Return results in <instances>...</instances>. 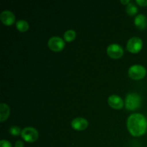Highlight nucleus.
<instances>
[{
    "label": "nucleus",
    "instance_id": "1",
    "mask_svg": "<svg viewBox=\"0 0 147 147\" xmlns=\"http://www.w3.org/2000/svg\"><path fill=\"white\" fill-rule=\"evenodd\" d=\"M127 129L129 133L134 136H141L147 130L146 117L141 113H133L127 119Z\"/></svg>",
    "mask_w": 147,
    "mask_h": 147
},
{
    "label": "nucleus",
    "instance_id": "2",
    "mask_svg": "<svg viewBox=\"0 0 147 147\" xmlns=\"http://www.w3.org/2000/svg\"><path fill=\"white\" fill-rule=\"evenodd\" d=\"M142 98L139 94L136 93H128L125 100V107L129 111H135L140 107Z\"/></svg>",
    "mask_w": 147,
    "mask_h": 147
},
{
    "label": "nucleus",
    "instance_id": "3",
    "mask_svg": "<svg viewBox=\"0 0 147 147\" xmlns=\"http://www.w3.org/2000/svg\"><path fill=\"white\" fill-rule=\"evenodd\" d=\"M128 74L129 77L133 80H141L146 76V70L143 65H134L129 67Z\"/></svg>",
    "mask_w": 147,
    "mask_h": 147
},
{
    "label": "nucleus",
    "instance_id": "4",
    "mask_svg": "<svg viewBox=\"0 0 147 147\" xmlns=\"http://www.w3.org/2000/svg\"><path fill=\"white\" fill-rule=\"evenodd\" d=\"M21 136L25 142L32 143L38 139L39 134L37 129L33 127H25L22 130Z\"/></svg>",
    "mask_w": 147,
    "mask_h": 147
},
{
    "label": "nucleus",
    "instance_id": "5",
    "mask_svg": "<svg viewBox=\"0 0 147 147\" xmlns=\"http://www.w3.org/2000/svg\"><path fill=\"white\" fill-rule=\"evenodd\" d=\"M143 47V42L140 37H133L129 39L126 44V49L131 53H138Z\"/></svg>",
    "mask_w": 147,
    "mask_h": 147
},
{
    "label": "nucleus",
    "instance_id": "6",
    "mask_svg": "<svg viewBox=\"0 0 147 147\" xmlns=\"http://www.w3.org/2000/svg\"><path fill=\"white\" fill-rule=\"evenodd\" d=\"M47 45L52 51L60 52L64 49L65 43L63 38L57 36H54L49 39Z\"/></svg>",
    "mask_w": 147,
    "mask_h": 147
},
{
    "label": "nucleus",
    "instance_id": "7",
    "mask_svg": "<svg viewBox=\"0 0 147 147\" xmlns=\"http://www.w3.org/2000/svg\"><path fill=\"white\" fill-rule=\"evenodd\" d=\"M107 55L113 59H119L123 56V49L120 45L111 44L107 47Z\"/></svg>",
    "mask_w": 147,
    "mask_h": 147
},
{
    "label": "nucleus",
    "instance_id": "8",
    "mask_svg": "<svg viewBox=\"0 0 147 147\" xmlns=\"http://www.w3.org/2000/svg\"><path fill=\"white\" fill-rule=\"evenodd\" d=\"M108 103L112 109H116V110L121 109L124 106L123 99L117 95H112L109 96L108 98Z\"/></svg>",
    "mask_w": 147,
    "mask_h": 147
},
{
    "label": "nucleus",
    "instance_id": "9",
    "mask_svg": "<svg viewBox=\"0 0 147 147\" xmlns=\"http://www.w3.org/2000/svg\"><path fill=\"white\" fill-rule=\"evenodd\" d=\"M71 126L76 131H83L88 128V122L84 118L78 117L72 121Z\"/></svg>",
    "mask_w": 147,
    "mask_h": 147
},
{
    "label": "nucleus",
    "instance_id": "10",
    "mask_svg": "<svg viewBox=\"0 0 147 147\" xmlns=\"http://www.w3.org/2000/svg\"><path fill=\"white\" fill-rule=\"evenodd\" d=\"M0 20L3 24L9 26L14 24L15 22V16L11 11L4 10L0 14Z\"/></svg>",
    "mask_w": 147,
    "mask_h": 147
},
{
    "label": "nucleus",
    "instance_id": "11",
    "mask_svg": "<svg viewBox=\"0 0 147 147\" xmlns=\"http://www.w3.org/2000/svg\"><path fill=\"white\" fill-rule=\"evenodd\" d=\"M134 24L139 30H145L147 27V18L143 14H139L135 17Z\"/></svg>",
    "mask_w": 147,
    "mask_h": 147
},
{
    "label": "nucleus",
    "instance_id": "12",
    "mask_svg": "<svg viewBox=\"0 0 147 147\" xmlns=\"http://www.w3.org/2000/svg\"><path fill=\"white\" fill-rule=\"evenodd\" d=\"M9 113L10 109L8 105L1 103L0 104V121L4 122V121L7 120L9 116Z\"/></svg>",
    "mask_w": 147,
    "mask_h": 147
},
{
    "label": "nucleus",
    "instance_id": "13",
    "mask_svg": "<svg viewBox=\"0 0 147 147\" xmlns=\"http://www.w3.org/2000/svg\"><path fill=\"white\" fill-rule=\"evenodd\" d=\"M16 27L19 31L24 32L29 30V23L24 20H18L16 22Z\"/></svg>",
    "mask_w": 147,
    "mask_h": 147
},
{
    "label": "nucleus",
    "instance_id": "14",
    "mask_svg": "<svg viewBox=\"0 0 147 147\" xmlns=\"http://www.w3.org/2000/svg\"><path fill=\"white\" fill-rule=\"evenodd\" d=\"M64 40L66 42H72L76 39V32L73 30H68L64 33Z\"/></svg>",
    "mask_w": 147,
    "mask_h": 147
},
{
    "label": "nucleus",
    "instance_id": "15",
    "mask_svg": "<svg viewBox=\"0 0 147 147\" xmlns=\"http://www.w3.org/2000/svg\"><path fill=\"white\" fill-rule=\"evenodd\" d=\"M126 11L129 15L133 16V15H135V14L137 13L138 8L134 4V3L130 2L128 5H126Z\"/></svg>",
    "mask_w": 147,
    "mask_h": 147
},
{
    "label": "nucleus",
    "instance_id": "16",
    "mask_svg": "<svg viewBox=\"0 0 147 147\" xmlns=\"http://www.w3.org/2000/svg\"><path fill=\"white\" fill-rule=\"evenodd\" d=\"M9 132L10 134L13 135V136H18V135L21 134L22 130L18 126H12L9 129Z\"/></svg>",
    "mask_w": 147,
    "mask_h": 147
},
{
    "label": "nucleus",
    "instance_id": "17",
    "mask_svg": "<svg viewBox=\"0 0 147 147\" xmlns=\"http://www.w3.org/2000/svg\"><path fill=\"white\" fill-rule=\"evenodd\" d=\"M0 147H11V144L9 141L2 139L0 141Z\"/></svg>",
    "mask_w": 147,
    "mask_h": 147
},
{
    "label": "nucleus",
    "instance_id": "18",
    "mask_svg": "<svg viewBox=\"0 0 147 147\" xmlns=\"http://www.w3.org/2000/svg\"><path fill=\"white\" fill-rule=\"evenodd\" d=\"M136 1L139 6H142V7L147 6V0H136Z\"/></svg>",
    "mask_w": 147,
    "mask_h": 147
},
{
    "label": "nucleus",
    "instance_id": "19",
    "mask_svg": "<svg viewBox=\"0 0 147 147\" xmlns=\"http://www.w3.org/2000/svg\"><path fill=\"white\" fill-rule=\"evenodd\" d=\"M14 147H24V143L22 141L18 140L15 142V145Z\"/></svg>",
    "mask_w": 147,
    "mask_h": 147
},
{
    "label": "nucleus",
    "instance_id": "20",
    "mask_svg": "<svg viewBox=\"0 0 147 147\" xmlns=\"http://www.w3.org/2000/svg\"><path fill=\"white\" fill-rule=\"evenodd\" d=\"M120 2L123 4H126V5H128L131 1H129V0H121Z\"/></svg>",
    "mask_w": 147,
    "mask_h": 147
}]
</instances>
